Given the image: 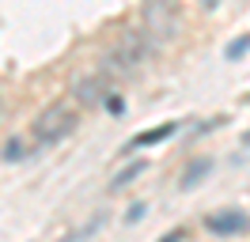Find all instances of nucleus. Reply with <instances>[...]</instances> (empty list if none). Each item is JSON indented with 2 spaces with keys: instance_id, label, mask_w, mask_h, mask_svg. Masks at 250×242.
<instances>
[{
  "instance_id": "1",
  "label": "nucleus",
  "mask_w": 250,
  "mask_h": 242,
  "mask_svg": "<svg viewBox=\"0 0 250 242\" xmlns=\"http://www.w3.org/2000/svg\"><path fill=\"white\" fill-rule=\"evenodd\" d=\"M141 27L156 38L159 45H171L182 38V4L178 0H141Z\"/></svg>"
},
{
  "instance_id": "2",
  "label": "nucleus",
  "mask_w": 250,
  "mask_h": 242,
  "mask_svg": "<svg viewBox=\"0 0 250 242\" xmlns=\"http://www.w3.org/2000/svg\"><path fill=\"white\" fill-rule=\"evenodd\" d=\"M76 125H80L76 110L64 102V99H57V102H49L46 110L34 118V125H31V144H34V148H53V144H61Z\"/></svg>"
},
{
  "instance_id": "3",
  "label": "nucleus",
  "mask_w": 250,
  "mask_h": 242,
  "mask_svg": "<svg viewBox=\"0 0 250 242\" xmlns=\"http://www.w3.org/2000/svg\"><path fill=\"white\" fill-rule=\"evenodd\" d=\"M72 99H76L83 110H103V102H106V95L114 91V80L103 72H95V76H76L72 80Z\"/></svg>"
},
{
  "instance_id": "4",
  "label": "nucleus",
  "mask_w": 250,
  "mask_h": 242,
  "mask_svg": "<svg viewBox=\"0 0 250 242\" xmlns=\"http://www.w3.org/2000/svg\"><path fill=\"white\" fill-rule=\"evenodd\" d=\"M141 68H144V64H141L137 57H133L129 49H122V45L106 49V53H103V60H99V72H103V76H110L114 83H125V80H133V76L141 72Z\"/></svg>"
},
{
  "instance_id": "5",
  "label": "nucleus",
  "mask_w": 250,
  "mask_h": 242,
  "mask_svg": "<svg viewBox=\"0 0 250 242\" xmlns=\"http://www.w3.org/2000/svg\"><path fill=\"white\" fill-rule=\"evenodd\" d=\"M205 231L216 235V239H231V235H247L250 231V216L239 208H224V212H212L205 216Z\"/></svg>"
},
{
  "instance_id": "6",
  "label": "nucleus",
  "mask_w": 250,
  "mask_h": 242,
  "mask_svg": "<svg viewBox=\"0 0 250 242\" xmlns=\"http://www.w3.org/2000/svg\"><path fill=\"white\" fill-rule=\"evenodd\" d=\"M118 45H122V49H129V53L141 60V64H148V60H152L159 49H163V45H159L144 27H125L122 34H118Z\"/></svg>"
},
{
  "instance_id": "7",
  "label": "nucleus",
  "mask_w": 250,
  "mask_h": 242,
  "mask_svg": "<svg viewBox=\"0 0 250 242\" xmlns=\"http://www.w3.org/2000/svg\"><path fill=\"white\" fill-rule=\"evenodd\" d=\"M174 133H178L174 121L159 125V129H144V133H137L129 144H122V159H125V155H133V151H141V148H156V144H163V140H171Z\"/></svg>"
},
{
  "instance_id": "8",
  "label": "nucleus",
  "mask_w": 250,
  "mask_h": 242,
  "mask_svg": "<svg viewBox=\"0 0 250 242\" xmlns=\"http://www.w3.org/2000/svg\"><path fill=\"white\" fill-rule=\"evenodd\" d=\"M212 166H216V163H212V155H197V159H189L186 170H182V178H178V189H182V193H186V189H197V185L212 174Z\"/></svg>"
},
{
  "instance_id": "9",
  "label": "nucleus",
  "mask_w": 250,
  "mask_h": 242,
  "mask_svg": "<svg viewBox=\"0 0 250 242\" xmlns=\"http://www.w3.org/2000/svg\"><path fill=\"white\" fill-rule=\"evenodd\" d=\"M144 170H148V159H133V163H129V166H122V170L114 174V182H110V189L118 193V189H125V185H133V182L141 178Z\"/></svg>"
},
{
  "instance_id": "10",
  "label": "nucleus",
  "mask_w": 250,
  "mask_h": 242,
  "mask_svg": "<svg viewBox=\"0 0 250 242\" xmlns=\"http://www.w3.org/2000/svg\"><path fill=\"white\" fill-rule=\"evenodd\" d=\"M31 151H38V148H23V140H19V136H12V140L0 148V163H19V159H27Z\"/></svg>"
},
{
  "instance_id": "11",
  "label": "nucleus",
  "mask_w": 250,
  "mask_h": 242,
  "mask_svg": "<svg viewBox=\"0 0 250 242\" xmlns=\"http://www.w3.org/2000/svg\"><path fill=\"white\" fill-rule=\"evenodd\" d=\"M250 53V34H235L231 42L224 45V60H243Z\"/></svg>"
},
{
  "instance_id": "12",
  "label": "nucleus",
  "mask_w": 250,
  "mask_h": 242,
  "mask_svg": "<svg viewBox=\"0 0 250 242\" xmlns=\"http://www.w3.org/2000/svg\"><path fill=\"white\" fill-rule=\"evenodd\" d=\"M103 110H106L110 118H125V110H129V106H125V95H122L118 87H114V91L106 95V102H103Z\"/></svg>"
},
{
  "instance_id": "13",
  "label": "nucleus",
  "mask_w": 250,
  "mask_h": 242,
  "mask_svg": "<svg viewBox=\"0 0 250 242\" xmlns=\"http://www.w3.org/2000/svg\"><path fill=\"white\" fill-rule=\"evenodd\" d=\"M103 223H106V216H103V212H99V216H95V220H87V223L83 227H76V231H72V235H68V239H87V235H99V231H103Z\"/></svg>"
},
{
  "instance_id": "14",
  "label": "nucleus",
  "mask_w": 250,
  "mask_h": 242,
  "mask_svg": "<svg viewBox=\"0 0 250 242\" xmlns=\"http://www.w3.org/2000/svg\"><path fill=\"white\" fill-rule=\"evenodd\" d=\"M144 216H148V204H144V201H133V204H129V212H125V227L141 223Z\"/></svg>"
},
{
  "instance_id": "15",
  "label": "nucleus",
  "mask_w": 250,
  "mask_h": 242,
  "mask_svg": "<svg viewBox=\"0 0 250 242\" xmlns=\"http://www.w3.org/2000/svg\"><path fill=\"white\" fill-rule=\"evenodd\" d=\"M178 239H189V235H186V231H182V227H171V231L163 235V242H178Z\"/></svg>"
},
{
  "instance_id": "16",
  "label": "nucleus",
  "mask_w": 250,
  "mask_h": 242,
  "mask_svg": "<svg viewBox=\"0 0 250 242\" xmlns=\"http://www.w3.org/2000/svg\"><path fill=\"white\" fill-rule=\"evenodd\" d=\"M197 4H201L205 12H212V8H220V0H197Z\"/></svg>"
},
{
  "instance_id": "17",
  "label": "nucleus",
  "mask_w": 250,
  "mask_h": 242,
  "mask_svg": "<svg viewBox=\"0 0 250 242\" xmlns=\"http://www.w3.org/2000/svg\"><path fill=\"white\" fill-rule=\"evenodd\" d=\"M243 148H250V133H247V136H243Z\"/></svg>"
},
{
  "instance_id": "18",
  "label": "nucleus",
  "mask_w": 250,
  "mask_h": 242,
  "mask_svg": "<svg viewBox=\"0 0 250 242\" xmlns=\"http://www.w3.org/2000/svg\"><path fill=\"white\" fill-rule=\"evenodd\" d=\"M0 110H4V99H0Z\"/></svg>"
}]
</instances>
